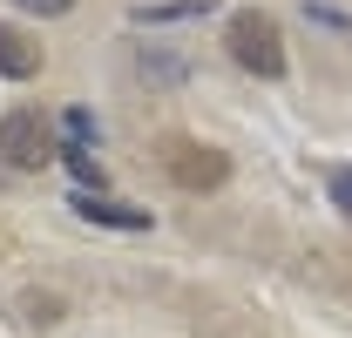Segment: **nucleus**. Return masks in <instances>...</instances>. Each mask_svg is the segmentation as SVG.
Instances as JSON below:
<instances>
[{
	"instance_id": "obj_9",
	"label": "nucleus",
	"mask_w": 352,
	"mask_h": 338,
	"mask_svg": "<svg viewBox=\"0 0 352 338\" xmlns=\"http://www.w3.org/2000/svg\"><path fill=\"white\" fill-rule=\"evenodd\" d=\"M14 7H28V14H41V21H54V14H68L75 0H14Z\"/></svg>"
},
{
	"instance_id": "obj_4",
	"label": "nucleus",
	"mask_w": 352,
	"mask_h": 338,
	"mask_svg": "<svg viewBox=\"0 0 352 338\" xmlns=\"http://www.w3.org/2000/svg\"><path fill=\"white\" fill-rule=\"evenodd\" d=\"M88 142H95V115H88V109H68V115H61V163L75 169V183H82V190L102 196V190H109V176H102V163H95V149H88Z\"/></svg>"
},
{
	"instance_id": "obj_6",
	"label": "nucleus",
	"mask_w": 352,
	"mask_h": 338,
	"mask_svg": "<svg viewBox=\"0 0 352 338\" xmlns=\"http://www.w3.org/2000/svg\"><path fill=\"white\" fill-rule=\"evenodd\" d=\"M0 75L7 82H34L41 75V41L21 34V27H7V21H0Z\"/></svg>"
},
{
	"instance_id": "obj_2",
	"label": "nucleus",
	"mask_w": 352,
	"mask_h": 338,
	"mask_svg": "<svg viewBox=\"0 0 352 338\" xmlns=\"http://www.w3.org/2000/svg\"><path fill=\"white\" fill-rule=\"evenodd\" d=\"M223 47H230V61H237L244 75H258V82H278V75H285V34H278V21H271L264 7H237Z\"/></svg>"
},
{
	"instance_id": "obj_5",
	"label": "nucleus",
	"mask_w": 352,
	"mask_h": 338,
	"mask_svg": "<svg viewBox=\"0 0 352 338\" xmlns=\"http://www.w3.org/2000/svg\"><path fill=\"white\" fill-rule=\"evenodd\" d=\"M75 216L82 223H109V230H149V210L116 203V196H95V190H75Z\"/></svg>"
},
{
	"instance_id": "obj_8",
	"label": "nucleus",
	"mask_w": 352,
	"mask_h": 338,
	"mask_svg": "<svg viewBox=\"0 0 352 338\" xmlns=\"http://www.w3.org/2000/svg\"><path fill=\"white\" fill-rule=\"evenodd\" d=\"M325 190H332L339 216H352V163H339V169H332V176H325Z\"/></svg>"
},
{
	"instance_id": "obj_7",
	"label": "nucleus",
	"mask_w": 352,
	"mask_h": 338,
	"mask_svg": "<svg viewBox=\"0 0 352 338\" xmlns=\"http://www.w3.org/2000/svg\"><path fill=\"white\" fill-rule=\"evenodd\" d=\"M210 14V0H170V7H142L135 21H204Z\"/></svg>"
},
{
	"instance_id": "obj_1",
	"label": "nucleus",
	"mask_w": 352,
	"mask_h": 338,
	"mask_svg": "<svg viewBox=\"0 0 352 338\" xmlns=\"http://www.w3.org/2000/svg\"><path fill=\"white\" fill-rule=\"evenodd\" d=\"M156 163H163V176H170L176 190H190V196H210V190H223L230 183V156L223 149H210V142H197V135H156Z\"/></svg>"
},
{
	"instance_id": "obj_3",
	"label": "nucleus",
	"mask_w": 352,
	"mask_h": 338,
	"mask_svg": "<svg viewBox=\"0 0 352 338\" xmlns=\"http://www.w3.org/2000/svg\"><path fill=\"white\" fill-rule=\"evenodd\" d=\"M61 156V135L41 109H7L0 115V163L7 169H47Z\"/></svg>"
}]
</instances>
